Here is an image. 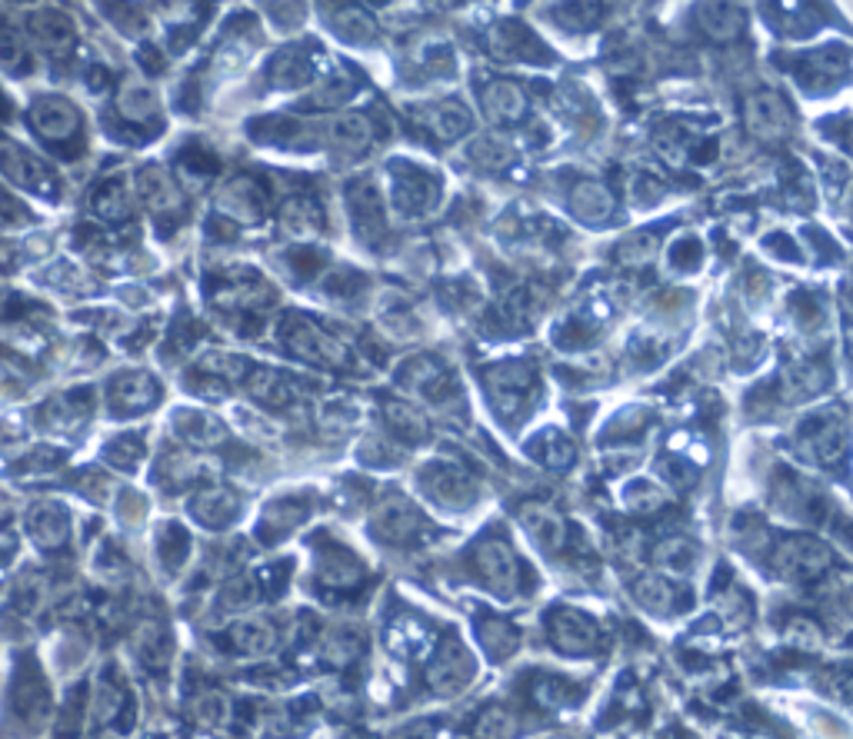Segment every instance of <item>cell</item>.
Returning <instances> with one entry per match:
<instances>
[{
	"label": "cell",
	"mask_w": 853,
	"mask_h": 739,
	"mask_svg": "<svg viewBox=\"0 0 853 739\" xmlns=\"http://www.w3.org/2000/svg\"><path fill=\"white\" fill-rule=\"evenodd\" d=\"M487 390H490V404L497 407V414L514 417L524 401L534 393V370L527 364H497L487 370Z\"/></svg>",
	"instance_id": "obj_1"
},
{
	"label": "cell",
	"mask_w": 853,
	"mask_h": 739,
	"mask_svg": "<svg viewBox=\"0 0 853 739\" xmlns=\"http://www.w3.org/2000/svg\"><path fill=\"white\" fill-rule=\"evenodd\" d=\"M288 347L307 364H324V367H348L351 364L348 347L337 344L333 336H327L320 327H314L307 320L288 323Z\"/></svg>",
	"instance_id": "obj_2"
},
{
	"label": "cell",
	"mask_w": 853,
	"mask_h": 739,
	"mask_svg": "<svg viewBox=\"0 0 853 739\" xmlns=\"http://www.w3.org/2000/svg\"><path fill=\"white\" fill-rule=\"evenodd\" d=\"M31 124L34 131L50 144H68L81 131V113L68 97H40L31 107Z\"/></svg>",
	"instance_id": "obj_3"
},
{
	"label": "cell",
	"mask_w": 853,
	"mask_h": 739,
	"mask_svg": "<svg viewBox=\"0 0 853 739\" xmlns=\"http://www.w3.org/2000/svg\"><path fill=\"white\" fill-rule=\"evenodd\" d=\"M474 676V656L458 640H443L430 663V687L443 697L461 693Z\"/></svg>",
	"instance_id": "obj_4"
},
{
	"label": "cell",
	"mask_w": 853,
	"mask_h": 739,
	"mask_svg": "<svg viewBox=\"0 0 853 739\" xmlns=\"http://www.w3.org/2000/svg\"><path fill=\"white\" fill-rule=\"evenodd\" d=\"M474 566L490 590H497V593H514L517 590L521 566H517V556L510 553L507 543H500V540L477 543L474 546Z\"/></svg>",
	"instance_id": "obj_5"
},
{
	"label": "cell",
	"mask_w": 853,
	"mask_h": 739,
	"mask_svg": "<svg viewBox=\"0 0 853 739\" xmlns=\"http://www.w3.org/2000/svg\"><path fill=\"white\" fill-rule=\"evenodd\" d=\"M777 563H780V574L790 580H814L833 563V553L811 537H793L780 546Z\"/></svg>",
	"instance_id": "obj_6"
},
{
	"label": "cell",
	"mask_w": 853,
	"mask_h": 739,
	"mask_svg": "<svg viewBox=\"0 0 853 739\" xmlns=\"http://www.w3.org/2000/svg\"><path fill=\"white\" fill-rule=\"evenodd\" d=\"M348 204H351V217L357 226V237L367 244H377L387 234V217H383V197L377 190V184L370 177L351 184L348 190Z\"/></svg>",
	"instance_id": "obj_7"
},
{
	"label": "cell",
	"mask_w": 853,
	"mask_h": 739,
	"mask_svg": "<svg viewBox=\"0 0 853 739\" xmlns=\"http://www.w3.org/2000/svg\"><path fill=\"white\" fill-rule=\"evenodd\" d=\"M421 514L417 506L404 496H387L377 509H374V533L387 543H407L417 537L421 530Z\"/></svg>",
	"instance_id": "obj_8"
},
{
	"label": "cell",
	"mask_w": 853,
	"mask_h": 739,
	"mask_svg": "<svg viewBox=\"0 0 853 739\" xmlns=\"http://www.w3.org/2000/svg\"><path fill=\"white\" fill-rule=\"evenodd\" d=\"M0 174L24 184V187H31V190H40V194L57 190L47 163L40 157L27 153L24 147H17V144H8V140L0 144Z\"/></svg>",
	"instance_id": "obj_9"
},
{
	"label": "cell",
	"mask_w": 853,
	"mask_h": 739,
	"mask_svg": "<svg viewBox=\"0 0 853 739\" xmlns=\"http://www.w3.org/2000/svg\"><path fill=\"white\" fill-rule=\"evenodd\" d=\"M424 490L443 506H464L474 500V480L458 464H430L424 470Z\"/></svg>",
	"instance_id": "obj_10"
},
{
	"label": "cell",
	"mask_w": 853,
	"mask_h": 739,
	"mask_svg": "<svg viewBox=\"0 0 853 739\" xmlns=\"http://www.w3.org/2000/svg\"><path fill=\"white\" fill-rule=\"evenodd\" d=\"M744 121H747L751 134L770 140V137H780L790 127V107L780 94L760 90L744 103Z\"/></svg>",
	"instance_id": "obj_11"
},
{
	"label": "cell",
	"mask_w": 853,
	"mask_h": 739,
	"mask_svg": "<svg viewBox=\"0 0 853 739\" xmlns=\"http://www.w3.org/2000/svg\"><path fill=\"white\" fill-rule=\"evenodd\" d=\"M550 640L563 653H587L597 646V627L577 609H557L550 616Z\"/></svg>",
	"instance_id": "obj_12"
},
{
	"label": "cell",
	"mask_w": 853,
	"mask_h": 739,
	"mask_svg": "<svg viewBox=\"0 0 853 739\" xmlns=\"http://www.w3.org/2000/svg\"><path fill=\"white\" fill-rule=\"evenodd\" d=\"M27 30L34 37V44H40L50 53H68L74 47V40H77L74 21L68 14H61V11H50V8L34 11L31 21H27Z\"/></svg>",
	"instance_id": "obj_13"
},
{
	"label": "cell",
	"mask_w": 853,
	"mask_h": 739,
	"mask_svg": "<svg viewBox=\"0 0 853 739\" xmlns=\"http://www.w3.org/2000/svg\"><path fill=\"white\" fill-rule=\"evenodd\" d=\"M484 110L493 124H517L527 113V94L514 81H493L484 87Z\"/></svg>",
	"instance_id": "obj_14"
},
{
	"label": "cell",
	"mask_w": 853,
	"mask_h": 739,
	"mask_svg": "<svg viewBox=\"0 0 853 739\" xmlns=\"http://www.w3.org/2000/svg\"><path fill=\"white\" fill-rule=\"evenodd\" d=\"M264 207H267V194L251 177H237L220 190V210L234 213L237 220H260Z\"/></svg>",
	"instance_id": "obj_15"
},
{
	"label": "cell",
	"mask_w": 853,
	"mask_h": 739,
	"mask_svg": "<svg viewBox=\"0 0 853 739\" xmlns=\"http://www.w3.org/2000/svg\"><path fill=\"white\" fill-rule=\"evenodd\" d=\"M807 443L811 449L817 453L820 460H837L840 453L846 449V427H843V417L837 414H820V417H811L807 423Z\"/></svg>",
	"instance_id": "obj_16"
},
{
	"label": "cell",
	"mask_w": 853,
	"mask_h": 739,
	"mask_svg": "<svg viewBox=\"0 0 853 739\" xmlns=\"http://www.w3.org/2000/svg\"><path fill=\"white\" fill-rule=\"evenodd\" d=\"M537 47L540 44L534 40V34L521 24H500L490 30V50L503 61H517V57L521 61H540L544 53Z\"/></svg>",
	"instance_id": "obj_17"
},
{
	"label": "cell",
	"mask_w": 853,
	"mask_h": 739,
	"mask_svg": "<svg viewBox=\"0 0 853 739\" xmlns=\"http://www.w3.org/2000/svg\"><path fill=\"white\" fill-rule=\"evenodd\" d=\"M270 84L280 87V90H291V87H304L310 77H314V67H310V53L304 47H288L280 50L273 61H270Z\"/></svg>",
	"instance_id": "obj_18"
},
{
	"label": "cell",
	"mask_w": 853,
	"mask_h": 739,
	"mask_svg": "<svg viewBox=\"0 0 853 739\" xmlns=\"http://www.w3.org/2000/svg\"><path fill=\"white\" fill-rule=\"evenodd\" d=\"M370 140H374V127L361 113H348V118H340L327 127V144L337 153H361L370 147Z\"/></svg>",
	"instance_id": "obj_19"
},
{
	"label": "cell",
	"mask_w": 853,
	"mask_h": 739,
	"mask_svg": "<svg viewBox=\"0 0 853 739\" xmlns=\"http://www.w3.org/2000/svg\"><path fill=\"white\" fill-rule=\"evenodd\" d=\"M421 121H424V127H427L434 137H440V140H458V137L471 127V113H467L461 103L443 100V103L427 107V110L421 113Z\"/></svg>",
	"instance_id": "obj_20"
},
{
	"label": "cell",
	"mask_w": 853,
	"mask_h": 739,
	"mask_svg": "<svg viewBox=\"0 0 853 739\" xmlns=\"http://www.w3.org/2000/svg\"><path fill=\"white\" fill-rule=\"evenodd\" d=\"M434 200H437V184H434V177L421 174V170H407V174L397 181L393 204L404 213H424V210H430Z\"/></svg>",
	"instance_id": "obj_21"
},
{
	"label": "cell",
	"mask_w": 853,
	"mask_h": 739,
	"mask_svg": "<svg viewBox=\"0 0 853 739\" xmlns=\"http://www.w3.org/2000/svg\"><path fill=\"white\" fill-rule=\"evenodd\" d=\"M137 190H141L144 204L154 207L157 213H167V210H178V207H181V194H178L174 181H170L160 167H147V170H141Z\"/></svg>",
	"instance_id": "obj_22"
},
{
	"label": "cell",
	"mask_w": 853,
	"mask_h": 739,
	"mask_svg": "<svg viewBox=\"0 0 853 739\" xmlns=\"http://www.w3.org/2000/svg\"><path fill=\"white\" fill-rule=\"evenodd\" d=\"M521 520H524L527 533H531L544 550H557V546L563 543V537H566L563 520L553 514L550 506H537V503H531V506L521 509Z\"/></svg>",
	"instance_id": "obj_23"
},
{
	"label": "cell",
	"mask_w": 853,
	"mask_h": 739,
	"mask_svg": "<svg viewBox=\"0 0 853 739\" xmlns=\"http://www.w3.org/2000/svg\"><path fill=\"white\" fill-rule=\"evenodd\" d=\"M118 107L131 124H147L160 113V100L144 81H127L124 90L118 94Z\"/></svg>",
	"instance_id": "obj_24"
},
{
	"label": "cell",
	"mask_w": 853,
	"mask_h": 739,
	"mask_svg": "<svg viewBox=\"0 0 853 739\" xmlns=\"http://www.w3.org/2000/svg\"><path fill=\"white\" fill-rule=\"evenodd\" d=\"M571 210L587 220V223H597V220H607L610 210H613V197L604 184L597 181H587V184H577L574 194H571Z\"/></svg>",
	"instance_id": "obj_25"
},
{
	"label": "cell",
	"mask_w": 853,
	"mask_h": 739,
	"mask_svg": "<svg viewBox=\"0 0 853 739\" xmlns=\"http://www.w3.org/2000/svg\"><path fill=\"white\" fill-rule=\"evenodd\" d=\"M110 396H113V404L124 410H147L157 401V386L147 373H127L113 383Z\"/></svg>",
	"instance_id": "obj_26"
},
{
	"label": "cell",
	"mask_w": 853,
	"mask_h": 739,
	"mask_svg": "<svg viewBox=\"0 0 853 739\" xmlns=\"http://www.w3.org/2000/svg\"><path fill=\"white\" fill-rule=\"evenodd\" d=\"M383 417H387V427H390L397 436H401V440H407V443H417V440L427 436V420H424V414L414 410V407L404 404V401L383 404Z\"/></svg>",
	"instance_id": "obj_27"
},
{
	"label": "cell",
	"mask_w": 853,
	"mask_h": 739,
	"mask_svg": "<svg viewBox=\"0 0 853 739\" xmlns=\"http://www.w3.org/2000/svg\"><path fill=\"white\" fill-rule=\"evenodd\" d=\"M824 386H827V373H824V367H811V364H804V367H790V370L783 373V380H780L783 401H790V404L804 401V396H811V393H817V390H824Z\"/></svg>",
	"instance_id": "obj_28"
},
{
	"label": "cell",
	"mask_w": 853,
	"mask_h": 739,
	"mask_svg": "<svg viewBox=\"0 0 853 739\" xmlns=\"http://www.w3.org/2000/svg\"><path fill=\"white\" fill-rule=\"evenodd\" d=\"M404 383L421 390V393H427V396H434V401H440V390L447 383V370L434 357H417V360H411L404 367Z\"/></svg>",
	"instance_id": "obj_29"
},
{
	"label": "cell",
	"mask_w": 853,
	"mask_h": 739,
	"mask_svg": "<svg viewBox=\"0 0 853 739\" xmlns=\"http://www.w3.org/2000/svg\"><path fill=\"white\" fill-rule=\"evenodd\" d=\"M31 537L40 546H61L68 537V517L57 506H37L31 514Z\"/></svg>",
	"instance_id": "obj_30"
},
{
	"label": "cell",
	"mask_w": 853,
	"mask_h": 739,
	"mask_svg": "<svg viewBox=\"0 0 853 739\" xmlns=\"http://www.w3.org/2000/svg\"><path fill=\"white\" fill-rule=\"evenodd\" d=\"M700 17H704V30L714 40H733L744 27V14L736 8H727V4H710V8L700 11Z\"/></svg>",
	"instance_id": "obj_31"
},
{
	"label": "cell",
	"mask_w": 853,
	"mask_h": 739,
	"mask_svg": "<svg viewBox=\"0 0 853 739\" xmlns=\"http://www.w3.org/2000/svg\"><path fill=\"white\" fill-rule=\"evenodd\" d=\"M231 640H234V646L241 653L260 656V653H267L273 646V630L267 627L264 619H244V623H237V627H234Z\"/></svg>",
	"instance_id": "obj_32"
},
{
	"label": "cell",
	"mask_w": 853,
	"mask_h": 739,
	"mask_svg": "<svg viewBox=\"0 0 853 739\" xmlns=\"http://www.w3.org/2000/svg\"><path fill=\"white\" fill-rule=\"evenodd\" d=\"M283 226L288 231H294V234H317L320 231V207L314 204V200H304V197H297V200H291L288 207H283Z\"/></svg>",
	"instance_id": "obj_33"
},
{
	"label": "cell",
	"mask_w": 853,
	"mask_h": 739,
	"mask_svg": "<svg viewBox=\"0 0 853 739\" xmlns=\"http://www.w3.org/2000/svg\"><path fill=\"white\" fill-rule=\"evenodd\" d=\"M94 207H97V213L107 217V220H124V217L131 213V194H127V187H124L121 181H107V184L97 190Z\"/></svg>",
	"instance_id": "obj_34"
},
{
	"label": "cell",
	"mask_w": 853,
	"mask_h": 739,
	"mask_svg": "<svg viewBox=\"0 0 853 739\" xmlns=\"http://www.w3.org/2000/svg\"><path fill=\"white\" fill-rule=\"evenodd\" d=\"M480 640H484L490 656H510L517 650V643H521L517 630L510 627V623H503V619H487L480 627Z\"/></svg>",
	"instance_id": "obj_35"
},
{
	"label": "cell",
	"mask_w": 853,
	"mask_h": 739,
	"mask_svg": "<svg viewBox=\"0 0 853 739\" xmlns=\"http://www.w3.org/2000/svg\"><path fill=\"white\" fill-rule=\"evenodd\" d=\"M17 713L27 719H44L47 716V690L37 676H21L17 679Z\"/></svg>",
	"instance_id": "obj_36"
},
{
	"label": "cell",
	"mask_w": 853,
	"mask_h": 739,
	"mask_svg": "<svg viewBox=\"0 0 853 739\" xmlns=\"http://www.w3.org/2000/svg\"><path fill=\"white\" fill-rule=\"evenodd\" d=\"M178 430H181V436H184L187 443H214V440L223 436L220 423L210 420V417H204V414H197V410L178 414Z\"/></svg>",
	"instance_id": "obj_37"
},
{
	"label": "cell",
	"mask_w": 853,
	"mask_h": 739,
	"mask_svg": "<svg viewBox=\"0 0 853 739\" xmlns=\"http://www.w3.org/2000/svg\"><path fill=\"white\" fill-rule=\"evenodd\" d=\"M354 94V81L348 74H327L314 94H310V103L314 107H333V103H344L348 97Z\"/></svg>",
	"instance_id": "obj_38"
},
{
	"label": "cell",
	"mask_w": 853,
	"mask_h": 739,
	"mask_svg": "<svg viewBox=\"0 0 853 739\" xmlns=\"http://www.w3.org/2000/svg\"><path fill=\"white\" fill-rule=\"evenodd\" d=\"M540 307H544V294L537 287H521L514 297H510L507 304V313L510 320H514L517 327H527L540 317Z\"/></svg>",
	"instance_id": "obj_39"
},
{
	"label": "cell",
	"mask_w": 853,
	"mask_h": 739,
	"mask_svg": "<svg viewBox=\"0 0 853 739\" xmlns=\"http://www.w3.org/2000/svg\"><path fill=\"white\" fill-rule=\"evenodd\" d=\"M654 559L670 574H687L691 563H694V546L687 540H667V543L657 546Z\"/></svg>",
	"instance_id": "obj_40"
},
{
	"label": "cell",
	"mask_w": 853,
	"mask_h": 739,
	"mask_svg": "<svg viewBox=\"0 0 853 739\" xmlns=\"http://www.w3.org/2000/svg\"><path fill=\"white\" fill-rule=\"evenodd\" d=\"M330 24L337 27L340 37H348V40H367V37H374V21H370L364 11H357V8H340Z\"/></svg>",
	"instance_id": "obj_41"
},
{
	"label": "cell",
	"mask_w": 853,
	"mask_h": 739,
	"mask_svg": "<svg viewBox=\"0 0 853 739\" xmlns=\"http://www.w3.org/2000/svg\"><path fill=\"white\" fill-rule=\"evenodd\" d=\"M234 514H237V496H231V493H217V496H207L197 503V517L210 527L227 524Z\"/></svg>",
	"instance_id": "obj_42"
},
{
	"label": "cell",
	"mask_w": 853,
	"mask_h": 739,
	"mask_svg": "<svg viewBox=\"0 0 853 739\" xmlns=\"http://www.w3.org/2000/svg\"><path fill=\"white\" fill-rule=\"evenodd\" d=\"M517 719L507 710H487L477 723V739H514Z\"/></svg>",
	"instance_id": "obj_43"
},
{
	"label": "cell",
	"mask_w": 853,
	"mask_h": 739,
	"mask_svg": "<svg viewBox=\"0 0 853 739\" xmlns=\"http://www.w3.org/2000/svg\"><path fill=\"white\" fill-rule=\"evenodd\" d=\"M540 443H547V449H540V460H544L547 467L563 470V467L574 464V443H571V440H563L560 433L550 430V433L540 436Z\"/></svg>",
	"instance_id": "obj_44"
},
{
	"label": "cell",
	"mask_w": 853,
	"mask_h": 739,
	"mask_svg": "<svg viewBox=\"0 0 853 739\" xmlns=\"http://www.w3.org/2000/svg\"><path fill=\"white\" fill-rule=\"evenodd\" d=\"M471 160H477V163L487 167V170H500V167L510 163V150L487 134V137H477V140L471 144Z\"/></svg>",
	"instance_id": "obj_45"
},
{
	"label": "cell",
	"mask_w": 853,
	"mask_h": 739,
	"mask_svg": "<svg viewBox=\"0 0 853 739\" xmlns=\"http://www.w3.org/2000/svg\"><path fill=\"white\" fill-rule=\"evenodd\" d=\"M654 250H657V237L654 234H637V237H627L617 247V257L623 263H647V260H654Z\"/></svg>",
	"instance_id": "obj_46"
},
{
	"label": "cell",
	"mask_w": 853,
	"mask_h": 739,
	"mask_svg": "<svg viewBox=\"0 0 853 739\" xmlns=\"http://www.w3.org/2000/svg\"><path fill=\"white\" fill-rule=\"evenodd\" d=\"M637 600H641L644 606H650V609H667V606L673 603V590H670L667 580H660V577H644V580L637 583Z\"/></svg>",
	"instance_id": "obj_47"
},
{
	"label": "cell",
	"mask_w": 853,
	"mask_h": 739,
	"mask_svg": "<svg viewBox=\"0 0 853 739\" xmlns=\"http://www.w3.org/2000/svg\"><path fill=\"white\" fill-rule=\"evenodd\" d=\"M24 53H27V47H24L21 34L8 21H0V64L17 67L24 61Z\"/></svg>",
	"instance_id": "obj_48"
},
{
	"label": "cell",
	"mask_w": 853,
	"mask_h": 739,
	"mask_svg": "<svg viewBox=\"0 0 853 739\" xmlns=\"http://www.w3.org/2000/svg\"><path fill=\"white\" fill-rule=\"evenodd\" d=\"M421 643H424V630L417 627L414 619H401V623L393 627V633H390V646H393L397 653H414Z\"/></svg>",
	"instance_id": "obj_49"
},
{
	"label": "cell",
	"mask_w": 853,
	"mask_h": 739,
	"mask_svg": "<svg viewBox=\"0 0 853 739\" xmlns=\"http://www.w3.org/2000/svg\"><path fill=\"white\" fill-rule=\"evenodd\" d=\"M194 716L207 726H220L227 719V703L220 693H204L197 703H194Z\"/></svg>",
	"instance_id": "obj_50"
},
{
	"label": "cell",
	"mask_w": 853,
	"mask_h": 739,
	"mask_svg": "<svg viewBox=\"0 0 853 739\" xmlns=\"http://www.w3.org/2000/svg\"><path fill=\"white\" fill-rule=\"evenodd\" d=\"M137 457H141V436H121V440H113L110 449H107V460L118 464V467H131Z\"/></svg>",
	"instance_id": "obj_51"
},
{
	"label": "cell",
	"mask_w": 853,
	"mask_h": 739,
	"mask_svg": "<svg viewBox=\"0 0 853 739\" xmlns=\"http://www.w3.org/2000/svg\"><path fill=\"white\" fill-rule=\"evenodd\" d=\"M357 287H361V276L351 273V270H333V273L324 280V291H327L330 297H351Z\"/></svg>",
	"instance_id": "obj_52"
},
{
	"label": "cell",
	"mask_w": 853,
	"mask_h": 739,
	"mask_svg": "<svg viewBox=\"0 0 853 739\" xmlns=\"http://www.w3.org/2000/svg\"><path fill=\"white\" fill-rule=\"evenodd\" d=\"M197 167H200L197 153L184 157V170H187V174H191V177H197ZM214 167H217V160H204V170H200V174H204V177H210V174H214Z\"/></svg>",
	"instance_id": "obj_53"
},
{
	"label": "cell",
	"mask_w": 853,
	"mask_h": 739,
	"mask_svg": "<svg viewBox=\"0 0 853 739\" xmlns=\"http://www.w3.org/2000/svg\"><path fill=\"white\" fill-rule=\"evenodd\" d=\"M846 150H850V153H853V131H850V134H846Z\"/></svg>",
	"instance_id": "obj_54"
},
{
	"label": "cell",
	"mask_w": 853,
	"mask_h": 739,
	"mask_svg": "<svg viewBox=\"0 0 853 739\" xmlns=\"http://www.w3.org/2000/svg\"><path fill=\"white\" fill-rule=\"evenodd\" d=\"M850 609H853V593H850Z\"/></svg>",
	"instance_id": "obj_55"
}]
</instances>
